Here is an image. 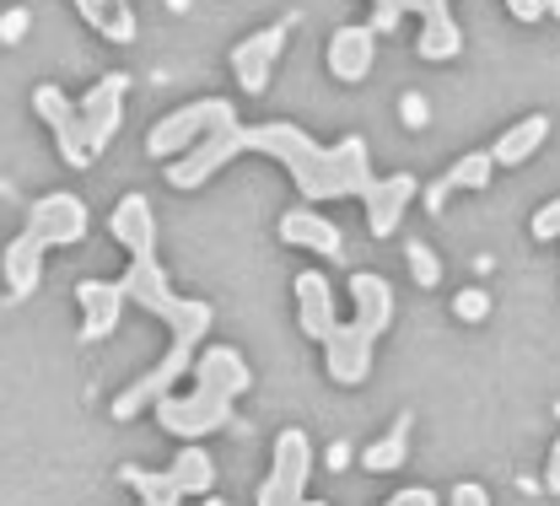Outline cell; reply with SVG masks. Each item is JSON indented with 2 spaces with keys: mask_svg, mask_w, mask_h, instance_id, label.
Instances as JSON below:
<instances>
[{
  "mask_svg": "<svg viewBox=\"0 0 560 506\" xmlns=\"http://www.w3.org/2000/svg\"><path fill=\"white\" fill-rule=\"evenodd\" d=\"M75 11H81L86 27H97L108 44H130V38H136V11H130V0H75Z\"/></svg>",
  "mask_w": 560,
  "mask_h": 506,
  "instance_id": "18",
  "label": "cell"
},
{
  "mask_svg": "<svg viewBox=\"0 0 560 506\" xmlns=\"http://www.w3.org/2000/svg\"><path fill=\"white\" fill-rule=\"evenodd\" d=\"M399 114H405V125H410V130H425V125H431V108H425V97H420V92H405Z\"/></svg>",
  "mask_w": 560,
  "mask_h": 506,
  "instance_id": "25",
  "label": "cell"
},
{
  "mask_svg": "<svg viewBox=\"0 0 560 506\" xmlns=\"http://www.w3.org/2000/svg\"><path fill=\"white\" fill-rule=\"evenodd\" d=\"M372 60H377V33L366 27V22H346V27H335V38H329V71L335 81H366L372 75Z\"/></svg>",
  "mask_w": 560,
  "mask_h": 506,
  "instance_id": "14",
  "label": "cell"
},
{
  "mask_svg": "<svg viewBox=\"0 0 560 506\" xmlns=\"http://www.w3.org/2000/svg\"><path fill=\"white\" fill-rule=\"evenodd\" d=\"M490 167H495V162H490V151H469V156H458L453 167H442V173H436V178L420 189L425 211L436 216V211H442V205H447L458 189H486V184H490Z\"/></svg>",
  "mask_w": 560,
  "mask_h": 506,
  "instance_id": "15",
  "label": "cell"
},
{
  "mask_svg": "<svg viewBox=\"0 0 560 506\" xmlns=\"http://www.w3.org/2000/svg\"><path fill=\"white\" fill-rule=\"evenodd\" d=\"M545 491H556L560 496V442L550 447V463H545Z\"/></svg>",
  "mask_w": 560,
  "mask_h": 506,
  "instance_id": "29",
  "label": "cell"
},
{
  "mask_svg": "<svg viewBox=\"0 0 560 506\" xmlns=\"http://www.w3.org/2000/svg\"><path fill=\"white\" fill-rule=\"evenodd\" d=\"M226 114H237V108H232V97H200V103H189V108H178V114L156 119V125H151V136H145V151H151V156H162V162H167V156H178V151H195V145L206 141Z\"/></svg>",
  "mask_w": 560,
  "mask_h": 506,
  "instance_id": "8",
  "label": "cell"
},
{
  "mask_svg": "<svg viewBox=\"0 0 560 506\" xmlns=\"http://www.w3.org/2000/svg\"><path fill=\"white\" fill-rule=\"evenodd\" d=\"M534 237H539V243L560 237V200H550L545 211H534Z\"/></svg>",
  "mask_w": 560,
  "mask_h": 506,
  "instance_id": "24",
  "label": "cell"
},
{
  "mask_svg": "<svg viewBox=\"0 0 560 506\" xmlns=\"http://www.w3.org/2000/svg\"><path fill=\"white\" fill-rule=\"evenodd\" d=\"M280 237L296 243V248H307V254H318V259H329V264H346V232L324 216V211H313V205L285 211V216H280Z\"/></svg>",
  "mask_w": 560,
  "mask_h": 506,
  "instance_id": "12",
  "label": "cell"
},
{
  "mask_svg": "<svg viewBox=\"0 0 560 506\" xmlns=\"http://www.w3.org/2000/svg\"><path fill=\"white\" fill-rule=\"evenodd\" d=\"M545 16H560V0H545Z\"/></svg>",
  "mask_w": 560,
  "mask_h": 506,
  "instance_id": "31",
  "label": "cell"
},
{
  "mask_svg": "<svg viewBox=\"0 0 560 506\" xmlns=\"http://www.w3.org/2000/svg\"><path fill=\"white\" fill-rule=\"evenodd\" d=\"M291 27H296V11L270 22V27H259V33H248V38L232 49V75H237V86H243L248 97L270 92V75H276V60H280V49H285V33H291Z\"/></svg>",
  "mask_w": 560,
  "mask_h": 506,
  "instance_id": "10",
  "label": "cell"
},
{
  "mask_svg": "<svg viewBox=\"0 0 560 506\" xmlns=\"http://www.w3.org/2000/svg\"><path fill=\"white\" fill-rule=\"evenodd\" d=\"M81 237H86V205L75 195L60 189V195L33 200L27 226L0 254V275H5L11 302H27L38 291V281H44V248H66V243H81Z\"/></svg>",
  "mask_w": 560,
  "mask_h": 506,
  "instance_id": "5",
  "label": "cell"
},
{
  "mask_svg": "<svg viewBox=\"0 0 560 506\" xmlns=\"http://www.w3.org/2000/svg\"><path fill=\"white\" fill-rule=\"evenodd\" d=\"M125 92H130V75L125 71H108L75 108H81V125H86V141H92V156H103L119 125H125Z\"/></svg>",
  "mask_w": 560,
  "mask_h": 506,
  "instance_id": "11",
  "label": "cell"
},
{
  "mask_svg": "<svg viewBox=\"0 0 560 506\" xmlns=\"http://www.w3.org/2000/svg\"><path fill=\"white\" fill-rule=\"evenodd\" d=\"M189 372H195V393H162L151 410H156V426L167 436L200 442V436L232 426V404L254 388V372H248V362L232 345L200 351Z\"/></svg>",
  "mask_w": 560,
  "mask_h": 506,
  "instance_id": "3",
  "label": "cell"
},
{
  "mask_svg": "<svg viewBox=\"0 0 560 506\" xmlns=\"http://www.w3.org/2000/svg\"><path fill=\"white\" fill-rule=\"evenodd\" d=\"M173 485L184 491V496H210V485H215V463H210V452L200 442H189L178 458H173Z\"/></svg>",
  "mask_w": 560,
  "mask_h": 506,
  "instance_id": "19",
  "label": "cell"
},
{
  "mask_svg": "<svg viewBox=\"0 0 560 506\" xmlns=\"http://www.w3.org/2000/svg\"><path fill=\"white\" fill-rule=\"evenodd\" d=\"M350 302H355L350 323H335L329 340H324V366H329V383L361 388L366 372H372L377 340H383L388 323H394V286H388L383 275H372V270H355V275H350Z\"/></svg>",
  "mask_w": 560,
  "mask_h": 506,
  "instance_id": "4",
  "label": "cell"
},
{
  "mask_svg": "<svg viewBox=\"0 0 560 506\" xmlns=\"http://www.w3.org/2000/svg\"><path fill=\"white\" fill-rule=\"evenodd\" d=\"M506 11L517 22H545V0H506Z\"/></svg>",
  "mask_w": 560,
  "mask_h": 506,
  "instance_id": "28",
  "label": "cell"
},
{
  "mask_svg": "<svg viewBox=\"0 0 560 506\" xmlns=\"http://www.w3.org/2000/svg\"><path fill=\"white\" fill-rule=\"evenodd\" d=\"M410 426H416V415L405 410V415L388 426V436H377V442L361 452V469H366V474H394V469H405V458H410Z\"/></svg>",
  "mask_w": 560,
  "mask_h": 506,
  "instance_id": "17",
  "label": "cell"
},
{
  "mask_svg": "<svg viewBox=\"0 0 560 506\" xmlns=\"http://www.w3.org/2000/svg\"><path fill=\"white\" fill-rule=\"evenodd\" d=\"M383 5H388V0H372V11H383Z\"/></svg>",
  "mask_w": 560,
  "mask_h": 506,
  "instance_id": "33",
  "label": "cell"
},
{
  "mask_svg": "<svg viewBox=\"0 0 560 506\" xmlns=\"http://www.w3.org/2000/svg\"><path fill=\"white\" fill-rule=\"evenodd\" d=\"M545 141H550V114H528V119H517L501 141L490 145V162H495V167H517V162H528Z\"/></svg>",
  "mask_w": 560,
  "mask_h": 506,
  "instance_id": "16",
  "label": "cell"
},
{
  "mask_svg": "<svg viewBox=\"0 0 560 506\" xmlns=\"http://www.w3.org/2000/svg\"><path fill=\"white\" fill-rule=\"evenodd\" d=\"M296 323H302V340H329V329L340 323V313H335V286H329V275H318V270H302L296 275Z\"/></svg>",
  "mask_w": 560,
  "mask_h": 506,
  "instance_id": "13",
  "label": "cell"
},
{
  "mask_svg": "<svg viewBox=\"0 0 560 506\" xmlns=\"http://www.w3.org/2000/svg\"><path fill=\"white\" fill-rule=\"evenodd\" d=\"M453 313H458V318H464V323H480V318H486L490 313V296L486 291H458V296H453Z\"/></svg>",
  "mask_w": 560,
  "mask_h": 506,
  "instance_id": "23",
  "label": "cell"
},
{
  "mask_svg": "<svg viewBox=\"0 0 560 506\" xmlns=\"http://www.w3.org/2000/svg\"><path fill=\"white\" fill-rule=\"evenodd\" d=\"M453 506H490L486 485H475V480H464V485H453Z\"/></svg>",
  "mask_w": 560,
  "mask_h": 506,
  "instance_id": "27",
  "label": "cell"
},
{
  "mask_svg": "<svg viewBox=\"0 0 560 506\" xmlns=\"http://www.w3.org/2000/svg\"><path fill=\"white\" fill-rule=\"evenodd\" d=\"M33 114L49 125V136H55V145H60V162L66 167H75V173H86L97 156H92V141H86V125H81V108L70 103L60 86H33Z\"/></svg>",
  "mask_w": 560,
  "mask_h": 506,
  "instance_id": "9",
  "label": "cell"
},
{
  "mask_svg": "<svg viewBox=\"0 0 560 506\" xmlns=\"http://www.w3.org/2000/svg\"><path fill=\"white\" fill-rule=\"evenodd\" d=\"M243 151H259L280 162L291 173V184L302 189V205H324V200H361L366 205V232L372 237H394L399 221L410 211V200L420 195L416 173H394V178H377L372 173V156H366V141L361 136H346L340 145H318L302 125L291 119H276V125H243L237 114H226L206 141L195 151H184L167 173L173 189H200L210 184L215 167H226L232 156Z\"/></svg>",
  "mask_w": 560,
  "mask_h": 506,
  "instance_id": "1",
  "label": "cell"
},
{
  "mask_svg": "<svg viewBox=\"0 0 560 506\" xmlns=\"http://www.w3.org/2000/svg\"><path fill=\"white\" fill-rule=\"evenodd\" d=\"M307 474H313V442L302 426H285L276 436V452H270V474L259 485V506H302Z\"/></svg>",
  "mask_w": 560,
  "mask_h": 506,
  "instance_id": "7",
  "label": "cell"
},
{
  "mask_svg": "<svg viewBox=\"0 0 560 506\" xmlns=\"http://www.w3.org/2000/svg\"><path fill=\"white\" fill-rule=\"evenodd\" d=\"M206 506H226V502H221V496H206Z\"/></svg>",
  "mask_w": 560,
  "mask_h": 506,
  "instance_id": "32",
  "label": "cell"
},
{
  "mask_svg": "<svg viewBox=\"0 0 560 506\" xmlns=\"http://www.w3.org/2000/svg\"><path fill=\"white\" fill-rule=\"evenodd\" d=\"M27 27H33V11H27V5L0 11V44H22V38H27Z\"/></svg>",
  "mask_w": 560,
  "mask_h": 506,
  "instance_id": "22",
  "label": "cell"
},
{
  "mask_svg": "<svg viewBox=\"0 0 560 506\" xmlns=\"http://www.w3.org/2000/svg\"><path fill=\"white\" fill-rule=\"evenodd\" d=\"M329 463H335V469H346V463H350V447H346V442H335V447H329Z\"/></svg>",
  "mask_w": 560,
  "mask_h": 506,
  "instance_id": "30",
  "label": "cell"
},
{
  "mask_svg": "<svg viewBox=\"0 0 560 506\" xmlns=\"http://www.w3.org/2000/svg\"><path fill=\"white\" fill-rule=\"evenodd\" d=\"M119 480L140 496V506H178L184 502V491L173 485V474H167V469H136V463H125V469H119Z\"/></svg>",
  "mask_w": 560,
  "mask_h": 506,
  "instance_id": "20",
  "label": "cell"
},
{
  "mask_svg": "<svg viewBox=\"0 0 560 506\" xmlns=\"http://www.w3.org/2000/svg\"><path fill=\"white\" fill-rule=\"evenodd\" d=\"M108 232L130 248V270L119 281H81L75 286V302H81V345H97L119 329V313L125 302H140L145 313H156L167 329H173V345L167 356L151 366L140 383H130L119 399H114V421H136L140 410H151L162 393H173V383L195 366L200 356V340L215 323V307L200 302V296H173L167 275H162V259H156V211L145 195H125L108 216Z\"/></svg>",
  "mask_w": 560,
  "mask_h": 506,
  "instance_id": "2",
  "label": "cell"
},
{
  "mask_svg": "<svg viewBox=\"0 0 560 506\" xmlns=\"http://www.w3.org/2000/svg\"><path fill=\"white\" fill-rule=\"evenodd\" d=\"M383 506H436V491H425V485H405L399 496H388Z\"/></svg>",
  "mask_w": 560,
  "mask_h": 506,
  "instance_id": "26",
  "label": "cell"
},
{
  "mask_svg": "<svg viewBox=\"0 0 560 506\" xmlns=\"http://www.w3.org/2000/svg\"><path fill=\"white\" fill-rule=\"evenodd\" d=\"M302 506H329V502H302Z\"/></svg>",
  "mask_w": 560,
  "mask_h": 506,
  "instance_id": "34",
  "label": "cell"
},
{
  "mask_svg": "<svg viewBox=\"0 0 560 506\" xmlns=\"http://www.w3.org/2000/svg\"><path fill=\"white\" fill-rule=\"evenodd\" d=\"M410 11L420 16V38H416L420 60H453V55L464 49V33H458V22H453V5H447V0H388L383 11H372V22H366V27L383 38V33H394Z\"/></svg>",
  "mask_w": 560,
  "mask_h": 506,
  "instance_id": "6",
  "label": "cell"
},
{
  "mask_svg": "<svg viewBox=\"0 0 560 506\" xmlns=\"http://www.w3.org/2000/svg\"><path fill=\"white\" fill-rule=\"evenodd\" d=\"M405 259H410V275H416V286H436V281H442V259H436V254H431V248H425V243H410V248H405Z\"/></svg>",
  "mask_w": 560,
  "mask_h": 506,
  "instance_id": "21",
  "label": "cell"
}]
</instances>
